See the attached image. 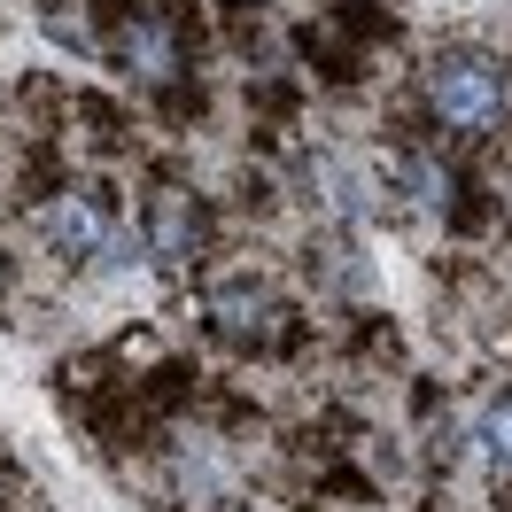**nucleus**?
<instances>
[{
    "instance_id": "f257e3e1",
    "label": "nucleus",
    "mask_w": 512,
    "mask_h": 512,
    "mask_svg": "<svg viewBox=\"0 0 512 512\" xmlns=\"http://www.w3.org/2000/svg\"><path fill=\"white\" fill-rule=\"evenodd\" d=\"M412 117L427 140L489 148L512 125V63L481 39H443L412 78Z\"/></svg>"
},
{
    "instance_id": "f03ea898",
    "label": "nucleus",
    "mask_w": 512,
    "mask_h": 512,
    "mask_svg": "<svg viewBox=\"0 0 512 512\" xmlns=\"http://www.w3.org/2000/svg\"><path fill=\"white\" fill-rule=\"evenodd\" d=\"M202 319H210V334H218L225 350H241V357H295L303 334H311V319L256 264H233V272L202 280Z\"/></svg>"
},
{
    "instance_id": "7ed1b4c3",
    "label": "nucleus",
    "mask_w": 512,
    "mask_h": 512,
    "mask_svg": "<svg viewBox=\"0 0 512 512\" xmlns=\"http://www.w3.org/2000/svg\"><path fill=\"white\" fill-rule=\"evenodd\" d=\"M202 47H210V32L179 0H109V47L101 55H117L148 94H163L171 78H194Z\"/></svg>"
},
{
    "instance_id": "20e7f679",
    "label": "nucleus",
    "mask_w": 512,
    "mask_h": 512,
    "mask_svg": "<svg viewBox=\"0 0 512 512\" xmlns=\"http://www.w3.org/2000/svg\"><path fill=\"white\" fill-rule=\"evenodd\" d=\"M32 225L39 241H47V256L55 264H101V249L117 241V194L101 187V179H63L55 194H39L32 202Z\"/></svg>"
},
{
    "instance_id": "39448f33",
    "label": "nucleus",
    "mask_w": 512,
    "mask_h": 512,
    "mask_svg": "<svg viewBox=\"0 0 512 512\" xmlns=\"http://www.w3.org/2000/svg\"><path fill=\"white\" fill-rule=\"evenodd\" d=\"M140 241H148V264H163V272L210 264V256H218V210H210V194L163 179V187L148 194V210H140Z\"/></svg>"
},
{
    "instance_id": "423d86ee",
    "label": "nucleus",
    "mask_w": 512,
    "mask_h": 512,
    "mask_svg": "<svg viewBox=\"0 0 512 512\" xmlns=\"http://www.w3.org/2000/svg\"><path fill=\"white\" fill-rule=\"evenodd\" d=\"M295 55H303V63H311V78H326V86H357V78L373 70V47H357L350 32H334L326 16L295 32Z\"/></svg>"
},
{
    "instance_id": "0eeeda50",
    "label": "nucleus",
    "mask_w": 512,
    "mask_h": 512,
    "mask_svg": "<svg viewBox=\"0 0 512 512\" xmlns=\"http://www.w3.org/2000/svg\"><path fill=\"white\" fill-rule=\"evenodd\" d=\"M474 443H481V466H489V481H497V497H512V388H505V396H489Z\"/></svg>"
},
{
    "instance_id": "6e6552de",
    "label": "nucleus",
    "mask_w": 512,
    "mask_h": 512,
    "mask_svg": "<svg viewBox=\"0 0 512 512\" xmlns=\"http://www.w3.org/2000/svg\"><path fill=\"white\" fill-rule=\"evenodd\" d=\"M0 295H8V256H0Z\"/></svg>"
}]
</instances>
